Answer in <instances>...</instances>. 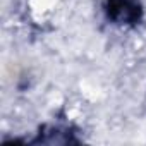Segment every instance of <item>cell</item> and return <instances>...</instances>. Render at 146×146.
Listing matches in <instances>:
<instances>
[{
	"mask_svg": "<svg viewBox=\"0 0 146 146\" xmlns=\"http://www.w3.org/2000/svg\"><path fill=\"white\" fill-rule=\"evenodd\" d=\"M33 143H78V139L72 137V134L62 127L45 125L40 129V136Z\"/></svg>",
	"mask_w": 146,
	"mask_h": 146,
	"instance_id": "7a4b0ae2",
	"label": "cell"
},
{
	"mask_svg": "<svg viewBox=\"0 0 146 146\" xmlns=\"http://www.w3.org/2000/svg\"><path fill=\"white\" fill-rule=\"evenodd\" d=\"M105 11L108 19L120 26H136L143 19L139 0H105Z\"/></svg>",
	"mask_w": 146,
	"mask_h": 146,
	"instance_id": "6da1fadb",
	"label": "cell"
}]
</instances>
